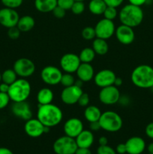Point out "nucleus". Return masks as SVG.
<instances>
[{
  "label": "nucleus",
  "instance_id": "nucleus-1",
  "mask_svg": "<svg viewBox=\"0 0 153 154\" xmlns=\"http://www.w3.org/2000/svg\"><path fill=\"white\" fill-rule=\"evenodd\" d=\"M62 110L53 104L39 105L37 112V118L44 126L52 128L59 124L62 120Z\"/></svg>",
  "mask_w": 153,
  "mask_h": 154
},
{
  "label": "nucleus",
  "instance_id": "nucleus-56",
  "mask_svg": "<svg viewBox=\"0 0 153 154\" xmlns=\"http://www.w3.org/2000/svg\"><path fill=\"white\" fill-rule=\"evenodd\" d=\"M148 154H153V153H148Z\"/></svg>",
  "mask_w": 153,
  "mask_h": 154
},
{
  "label": "nucleus",
  "instance_id": "nucleus-55",
  "mask_svg": "<svg viewBox=\"0 0 153 154\" xmlns=\"http://www.w3.org/2000/svg\"><path fill=\"white\" fill-rule=\"evenodd\" d=\"M152 118H153V112H152Z\"/></svg>",
  "mask_w": 153,
  "mask_h": 154
},
{
  "label": "nucleus",
  "instance_id": "nucleus-16",
  "mask_svg": "<svg viewBox=\"0 0 153 154\" xmlns=\"http://www.w3.org/2000/svg\"><path fill=\"white\" fill-rule=\"evenodd\" d=\"M45 126L38 118H31L26 120L24 126V130L31 138H38L44 134Z\"/></svg>",
  "mask_w": 153,
  "mask_h": 154
},
{
  "label": "nucleus",
  "instance_id": "nucleus-53",
  "mask_svg": "<svg viewBox=\"0 0 153 154\" xmlns=\"http://www.w3.org/2000/svg\"><path fill=\"white\" fill-rule=\"evenodd\" d=\"M74 1H80V2H83L84 0H74Z\"/></svg>",
  "mask_w": 153,
  "mask_h": 154
},
{
  "label": "nucleus",
  "instance_id": "nucleus-12",
  "mask_svg": "<svg viewBox=\"0 0 153 154\" xmlns=\"http://www.w3.org/2000/svg\"><path fill=\"white\" fill-rule=\"evenodd\" d=\"M20 19L19 14L15 9L3 8L0 9V24L9 29L16 26Z\"/></svg>",
  "mask_w": 153,
  "mask_h": 154
},
{
  "label": "nucleus",
  "instance_id": "nucleus-17",
  "mask_svg": "<svg viewBox=\"0 0 153 154\" xmlns=\"http://www.w3.org/2000/svg\"><path fill=\"white\" fill-rule=\"evenodd\" d=\"M63 129L65 135L75 138L83 130V123L79 118L72 117L64 123Z\"/></svg>",
  "mask_w": 153,
  "mask_h": 154
},
{
  "label": "nucleus",
  "instance_id": "nucleus-21",
  "mask_svg": "<svg viewBox=\"0 0 153 154\" xmlns=\"http://www.w3.org/2000/svg\"><path fill=\"white\" fill-rule=\"evenodd\" d=\"M78 147L90 148L94 143V135L91 130H82L75 138Z\"/></svg>",
  "mask_w": 153,
  "mask_h": 154
},
{
  "label": "nucleus",
  "instance_id": "nucleus-24",
  "mask_svg": "<svg viewBox=\"0 0 153 154\" xmlns=\"http://www.w3.org/2000/svg\"><path fill=\"white\" fill-rule=\"evenodd\" d=\"M101 111L95 105H88L84 111V117L89 123L98 121L101 115Z\"/></svg>",
  "mask_w": 153,
  "mask_h": 154
},
{
  "label": "nucleus",
  "instance_id": "nucleus-4",
  "mask_svg": "<svg viewBox=\"0 0 153 154\" xmlns=\"http://www.w3.org/2000/svg\"><path fill=\"white\" fill-rule=\"evenodd\" d=\"M31 90L29 82L26 78H21L10 84L8 94L13 102H24L29 97Z\"/></svg>",
  "mask_w": 153,
  "mask_h": 154
},
{
  "label": "nucleus",
  "instance_id": "nucleus-20",
  "mask_svg": "<svg viewBox=\"0 0 153 154\" xmlns=\"http://www.w3.org/2000/svg\"><path fill=\"white\" fill-rule=\"evenodd\" d=\"M78 79L82 82H88L94 78V71L92 66L90 63H81L76 70Z\"/></svg>",
  "mask_w": 153,
  "mask_h": 154
},
{
  "label": "nucleus",
  "instance_id": "nucleus-9",
  "mask_svg": "<svg viewBox=\"0 0 153 154\" xmlns=\"http://www.w3.org/2000/svg\"><path fill=\"white\" fill-rule=\"evenodd\" d=\"M120 92L117 87L112 85L101 88L99 92V100L106 105H115L120 99Z\"/></svg>",
  "mask_w": 153,
  "mask_h": 154
},
{
  "label": "nucleus",
  "instance_id": "nucleus-15",
  "mask_svg": "<svg viewBox=\"0 0 153 154\" xmlns=\"http://www.w3.org/2000/svg\"><path fill=\"white\" fill-rule=\"evenodd\" d=\"M116 76L115 73L110 69H103L98 72L94 76V83L100 88L109 87L114 84Z\"/></svg>",
  "mask_w": 153,
  "mask_h": 154
},
{
  "label": "nucleus",
  "instance_id": "nucleus-5",
  "mask_svg": "<svg viewBox=\"0 0 153 154\" xmlns=\"http://www.w3.org/2000/svg\"><path fill=\"white\" fill-rule=\"evenodd\" d=\"M100 129L108 132H116L122 127L123 121L118 114L112 111L102 113L98 120Z\"/></svg>",
  "mask_w": 153,
  "mask_h": 154
},
{
  "label": "nucleus",
  "instance_id": "nucleus-6",
  "mask_svg": "<svg viewBox=\"0 0 153 154\" xmlns=\"http://www.w3.org/2000/svg\"><path fill=\"white\" fill-rule=\"evenodd\" d=\"M77 148L75 138L68 135L57 138L52 145V149L56 154H75Z\"/></svg>",
  "mask_w": 153,
  "mask_h": 154
},
{
  "label": "nucleus",
  "instance_id": "nucleus-42",
  "mask_svg": "<svg viewBox=\"0 0 153 154\" xmlns=\"http://www.w3.org/2000/svg\"><path fill=\"white\" fill-rule=\"evenodd\" d=\"M145 132L147 137H148L151 139H153V122L149 123L146 126Z\"/></svg>",
  "mask_w": 153,
  "mask_h": 154
},
{
  "label": "nucleus",
  "instance_id": "nucleus-8",
  "mask_svg": "<svg viewBox=\"0 0 153 154\" xmlns=\"http://www.w3.org/2000/svg\"><path fill=\"white\" fill-rule=\"evenodd\" d=\"M96 38L107 40L115 34L116 26L112 20L103 18L94 26Z\"/></svg>",
  "mask_w": 153,
  "mask_h": 154
},
{
  "label": "nucleus",
  "instance_id": "nucleus-31",
  "mask_svg": "<svg viewBox=\"0 0 153 154\" xmlns=\"http://www.w3.org/2000/svg\"><path fill=\"white\" fill-rule=\"evenodd\" d=\"M60 84L64 87H70V86L74 85L75 84V79L71 74L65 72L64 74H62Z\"/></svg>",
  "mask_w": 153,
  "mask_h": 154
},
{
  "label": "nucleus",
  "instance_id": "nucleus-45",
  "mask_svg": "<svg viewBox=\"0 0 153 154\" xmlns=\"http://www.w3.org/2000/svg\"><path fill=\"white\" fill-rule=\"evenodd\" d=\"M128 2L130 4L141 7V6L143 5L144 4H146V3L147 0H128Z\"/></svg>",
  "mask_w": 153,
  "mask_h": 154
},
{
  "label": "nucleus",
  "instance_id": "nucleus-35",
  "mask_svg": "<svg viewBox=\"0 0 153 154\" xmlns=\"http://www.w3.org/2000/svg\"><path fill=\"white\" fill-rule=\"evenodd\" d=\"M97 154H117L116 150L108 144L104 146H100L97 149Z\"/></svg>",
  "mask_w": 153,
  "mask_h": 154
},
{
  "label": "nucleus",
  "instance_id": "nucleus-50",
  "mask_svg": "<svg viewBox=\"0 0 153 154\" xmlns=\"http://www.w3.org/2000/svg\"><path fill=\"white\" fill-rule=\"evenodd\" d=\"M122 84V80L121 78H116L115 81H114V86L116 87H120V86Z\"/></svg>",
  "mask_w": 153,
  "mask_h": 154
},
{
  "label": "nucleus",
  "instance_id": "nucleus-23",
  "mask_svg": "<svg viewBox=\"0 0 153 154\" xmlns=\"http://www.w3.org/2000/svg\"><path fill=\"white\" fill-rule=\"evenodd\" d=\"M53 92L47 87H44L40 89L37 94V101L39 105H47L52 103L53 100Z\"/></svg>",
  "mask_w": 153,
  "mask_h": 154
},
{
  "label": "nucleus",
  "instance_id": "nucleus-13",
  "mask_svg": "<svg viewBox=\"0 0 153 154\" xmlns=\"http://www.w3.org/2000/svg\"><path fill=\"white\" fill-rule=\"evenodd\" d=\"M81 62L79 56L73 53L65 54L60 60V66L62 69L67 73H74L76 72Z\"/></svg>",
  "mask_w": 153,
  "mask_h": 154
},
{
  "label": "nucleus",
  "instance_id": "nucleus-43",
  "mask_svg": "<svg viewBox=\"0 0 153 154\" xmlns=\"http://www.w3.org/2000/svg\"><path fill=\"white\" fill-rule=\"evenodd\" d=\"M116 152L118 154H124L127 153V150H126V146L125 144H118L116 147Z\"/></svg>",
  "mask_w": 153,
  "mask_h": 154
},
{
  "label": "nucleus",
  "instance_id": "nucleus-48",
  "mask_svg": "<svg viewBox=\"0 0 153 154\" xmlns=\"http://www.w3.org/2000/svg\"><path fill=\"white\" fill-rule=\"evenodd\" d=\"M108 143V139L105 136H101L98 138V144L100 146L106 145Z\"/></svg>",
  "mask_w": 153,
  "mask_h": 154
},
{
  "label": "nucleus",
  "instance_id": "nucleus-3",
  "mask_svg": "<svg viewBox=\"0 0 153 154\" xmlns=\"http://www.w3.org/2000/svg\"><path fill=\"white\" fill-rule=\"evenodd\" d=\"M134 85L139 88L148 89L153 87V68L148 65L136 66L130 75Z\"/></svg>",
  "mask_w": 153,
  "mask_h": 154
},
{
  "label": "nucleus",
  "instance_id": "nucleus-28",
  "mask_svg": "<svg viewBox=\"0 0 153 154\" xmlns=\"http://www.w3.org/2000/svg\"><path fill=\"white\" fill-rule=\"evenodd\" d=\"M95 53L92 48H86L80 51L79 58L82 63H90L94 60L95 57Z\"/></svg>",
  "mask_w": 153,
  "mask_h": 154
},
{
  "label": "nucleus",
  "instance_id": "nucleus-26",
  "mask_svg": "<svg viewBox=\"0 0 153 154\" xmlns=\"http://www.w3.org/2000/svg\"><path fill=\"white\" fill-rule=\"evenodd\" d=\"M92 48L94 50L96 54L103 56L107 54L108 50H109V45L106 42V40L95 38L94 39H93Z\"/></svg>",
  "mask_w": 153,
  "mask_h": 154
},
{
  "label": "nucleus",
  "instance_id": "nucleus-11",
  "mask_svg": "<svg viewBox=\"0 0 153 154\" xmlns=\"http://www.w3.org/2000/svg\"><path fill=\"white\" fill-rule=\"evenodd\" d=\"M83 93L82 87L74 84L70 87H64L61 93V99L63 103L71 105L77 103L79 98Z\"/></svg>",
  "mask_w": 153,
  "mask_h": 154
},
{
  "label": "nucleus",
  "instance_id": "nucleus-51",
  "mask_svg": "<svg viewBox=\"0 0 153 154\" xmlns=\"http://www.w3.org/2000/svg\"><path fill=\"white\" fill-rule=\"evenodd\" d=\"M147 150H148V153H153V142L150 143V144L147 146Z\"/></svg>",
  "mask_w": 153,
  "mask_h": 154
},
{
  "label": "nucleus",
  "instance_id": "nucleus-44",
  "mask_svg": "<svg viewBox=\"0 0 153 154\" xmlns=\"http://www.w3.org/2000/svg\"><path fill=\"white\" fill-rule=\"evenodd\" d=\"M100 126L98 121L92 122V123H90V130H91L92 132H97V131L100 130Z\"/></svg>",
  "mask_w": 153,
  "mask_h": 154
},
{
  "label": "nucleus",
  "instance_id": "nucleus-18",
  "mask_svg": "<svg viewBox=\"0 0 153 154\" xmlns=\"http://www.w3.org/2000/svg\"><path fill=\"white\" fill-rule=\"evenodd\" d=\"M12 113L14 115L24 120H28L32 118V112L29 104L26 101L20 102H14V105L11 108Z\"/></svg>",
  "mask_w": 153,
  "mask_h": 154
},
{
  "label": "nucleus",
  "instance_id": "nucleus-34",
  "mask_svg": "<svg viewBox=\"0 0 153 154\" xmlns=\"http://www.w3.org/2000/svg\"><path fill=\"white\" fill-rule=\"evenodd\" d=\"M1 2L4 7L16 9L22 5L23 0H1Z\"/></svg>",
  "mask_w": 153,
  "mask_h": 154
},
{
  "label": "nucleus",
  "instance_id": "nucleus-19",
  "mask_svg": "<svg viewBox=\"0 0 153 154\" xmlns=\"http://www.w3.org/2000/svg\"><path fill=\"white\" fill-rule=\"evenodd\" d=\"M128 154H141L146 149V142L141 137L133 136L125 143Z\"/></svg>",
  "mask_w": 153,
  "mask_h": 154
},
{
  "label": "nucleus",
  "instance_id": "nucleus-14",
  "mask_svg": "<svg viewBox=\"0 0 153 154\" xmlns=\"http://www.w3.org/2000/svg\"><path fill=\"white\" fill-rule=\"evenodd\" d=\"M115 35L117 40L124 45H128L133 43L135 38V33L133 28L123 24L116 28Z\"/></svg>",
  "mask_w": 153,
  "mask_h": 154
},
{
  "label": "nucleus",
  "instance_id": "nucleus-49",
  "mask_svg": "<svg viewBox=\"0 0 153 154\" xmlns=\"http://www.w3.org/2000/svg\"><path fill=\"white\" fill-rule=\"evenodd\" d=\"M0 154H14V153L7 147H0Z\"/></svg>",
  "mask_w": 153,
  "mask_h": 154
},
{
  "label": "nucleus",
  "instance_id": "nucleus-40",
  "mask_svg": "<svg viewBox=\"0 0 153 154\" xmlns=\"http://www.w3.org/2000/svg\"><path fill=\"white\" fill-rule=\"evenodd\" d=\"M52 14H53L54 17L58 19H62V18L64 17L65 16V14H66V11L64 9L62 8L61 7L57 5L55 8L52 10Z\"/></svg>",
  "mask_w": 153,
  "mask_h": 154
},
{
  "label": "nucleus",
  "instance_id": "nucleus-10",
  "mask_svg": "<svg viewBox=\"0 0 153 154\" xmlns=\"http://www.w3.org/2000/svg\"><path fill=\"white\" fill-rule=\"evenodd\" d=\"M62 73L58 68L52 66H48L44 68L40 72L41 80L46 84L55 86L60 84Z\"/></svg>",
  "mask_w": 153,
  "mask_h": 154
},
{
  "label": "nucleus",
  "instance_id": "nucleus-25",
  "mask_svg": "<svg viewBox=\"0 0 153 154\" xmlns=\"http://www.w3.org/2000/svg\"><path fill=\"white\" fill-rule=\"evenodd\" d=\"M35 21L32 17L29 15H25L22 17H20L19 20L17 23V28L20 30V32H28L32 29L33 27L34 26Z\"/></svg>",
  "mask_w": 153,
  "mask_h": 154
},
{
  "label": "nucleus",
  "instance_id": "nucleus-39",
  "mask_svg": "<svg viewBox=\"0 0 153 154\" xmlns=\"http://www.w3.org/2000/svg\"><path fill=\"white\" fill-rule=\"evenodd\" d=\"M89 100L90 99L88 95L86 93H82L80 97L79 98L77 103L81 107H87L88 105V103H89Z\"/></svg>",
  "mask_w": 153,
  "mask_h": 154
},
{
  "label": "nucleus",
  "instance_id": "nucleus-32",
  "mask_svg": "<svg viewBox=\"0 0 153 154\" xmlns=\"http://www.w3.org/2000/svg\"><path fill=\"white\" fill-rule=\"evenodd\" d=\"M104 18H106L107 20H113L118 16V11H117L116 8L111 7V6H106V9L103 13Z\"/></svg>",
  "mask_w": 153,
  "mask_h": 154
},
{
  "label": "nucleus",
  "instance_id": "nucleus-29",
  "mask_svg": "<svg viewBox=\"0 0 153 154\" xmlns=\"http://www.w3.org/2000/svg\"><path fill=\"white\" fill-rule=\"evenodd\" d=\"M17 79V75L14 69H6L2 74V81L10 85Z\"/></svg>",
  "mask_w": 153,
  "mask_h": 154
},
{
  "label": "nucleus",
  "instance_id": "nucleus-52",
  "mask_svg": "<svg viewBox=\"0 0 153 154\" xmlns=\"http://www.w3.org/2000/svg\"><path fill=\"white\" fill-rule=\"evenodd\" d=\"M1 81H2V74L0 73V83H1Z\"/></svg>",
  "mask_w": 153,
  "mask_h": 154
},
{
  "label": "nucleus",
  "instance_id": "nucleus-22",
  "mask_svg": "<svg viewBox=\"0 0 153 154\" xmlns=\"http://www.w3.org/2000/svg\"><path fill=\"white\" fill-rule=\"evenodd\" d=\"M57 6V0H34V7L41 13H49Z\"/></svg>",
  "mask_w": 153,
  "mask_h": 154
},
{
  "label": "nucleus",
  "instance_id": "nucleus-30",
  "mask_svg": "<svg viewBox=\"0 0 153 154\" xmlns=\"http://www.w3.org/2000/svg\"><path fill=\"white\" fill-rule=\"evenodd\" d=\"M81 35H82V37L86 41L93 40L96 38L95 30L94 27L92 26H86L82 29Z\"/></svg>",
  "mask_w": 153,
  "mask_h": 154
},
{
  "label": "nucleus",
  "instance_id": "nucleus-47",
  "mask_svg": "<svg viewBox=\"0 0 153 154\" xmlns=\"http://www.w3.org/2000/svg\"><path fill=\"white\" fill-rule=\"evenodd\" d=\"M9 87H10V85H9V84H5V83L4 82L0 83V92H2V93H8Z\"/></svg>",
  "mask_w": 153,
  "mask_h": 154
},
{
  "label": "nucleus",
  "instance_id": "nucleus-2",
  "mask_svg": "<svg viewBox=\"0 0 153 154\" xmlns=\"http://www.w3.org/2000/svg\"><path fill=\"white\" fill-rule=\"evenodd\" d=\"M144 14L140 6L128 4L120 10L118 13L120 22L123 25L131 28L138 26L143 20Z\"/></svg>",
  "mask_w": 153,
  "mask_h": 154
},
{
  "label": "nucleus",
  "instance_id": "nucleus-38",
  "mask_svg": "<svg viewBox=\"0 0 153 154\" xmlns=\"http://www.w3.org/2000/svg\"><path fill=\"white\" fill-rule=\"evenodd\" d=\"M20 30L16 26L10 27V28L8 29V35L10 38L14 40V39H17L20 37Z\"/></svg>",
  "mask_w": 153,
  "mask_h": 154
},
{
  "label": "nucleus",
  "instance_id": "nucleus-46",
  "mask_svg": "<svg viewBox=\"0 0 153 154\" xmlns=\"http://www.w3.org/2000/svg\"><path fill=\"white\" fill-rule=\"evenodd\" d=\"M75 154H92L89 148H84V147H78Z\"/></svg>",
  "mask_w": 153,
  "mask_h": 154
},
{
  "label": "nucleus",
  "instance_id": "nucleus-27",
  "mask_svg": "<svg viewBox=\"0 0 153 154\" xmlns=\"http://www.w3.org/2000/svg\"><path fill=\"white\" fill-rule=\"evenodd\" d=\"M106 3L104 0H91L88 3V10L92 14H103L106 8Z\"/></svg>",
  "mask_w": 153,
  "mask_h": 154
},
{
  "label": "nucleus",
  "instance_id": "nucleus-37",
  "mask_svg": "<svg viewBox=\"0 0 153 154\" xmlns=\"http://www.w3.org/2000/svg\"><path fill=\"white\" fill-rule=\"evenodd\" d=\"M74 2V0H57V5L65 11L70 10Z\"/></svg>",
  "mask_w": 153,
  "mask_h": 154
},
{
  "label": "nucleus",
  "instance_id": "nucleus-7",
  "mask_svg": "<svg viewBox=\"0 0 153 154\" xmlns=\"http://www.w3.org/2000/svg\"><path fill=\"white\" fill-rule=\"evenodd\" d=\"M13 69L17 76L26 78L32 76L35 71V65L28 58H20L14 64Z\"/></svg>",
  "mask_w": 153,
  "mask_h": 154
},
{
  "label": "nucleus",
  "instance_id": "nucleus-36",
  "mask_svg": "<svg viewBox=\"0 0 153 154\" xmlns=\"http://www.w3.org/2000/svg\"><path fill=\"white\" fill-rule=\"evenodd\" d=\"M10 101V99L8 93L0 92V110L4 109V108H6Z\"/></svg>",
  "mask_w": 153,
  "mask_h": 154
},
{
  "label": "nucleus",
  "instance_id": "nucleus-41",
  "mask_svg": "<svg viewBox=\"0 0 153 154\" xmlns=\"http://www.w3.org/2000/svg\"><path fill=\"white\" fill-rule=\"evenodd\" d=\"M104 1L107 6L117 8L122 4L124 0H104Z\"/></svg>",
  "mask_w": 153,
  "mask_h": 154
},
{
  "label": "nucleus",
  "instance_id": "nucleus-33",
  "mask_svg": "<svg viewBox=\"0 0 153 154\" xmlns=\"http://www.w3.org/2000/svg\"><path fill=\"white\" fill-rule=\"evenodd\" d=\"M85 8L86 6L83 2L74 1L70 10L73 12V14H74L76 15H79L83 13L84 11H85Z\"/></svg>",
  "mask_w": 153,
  "mask_h": 154
},
{
  "label": "nucleus",
  "instance_id": "nucleus-54",
  "mask_svg": "<svg viewBox=\"0 0 153 154\" xmlns=\"http://www.w3.org/2000/svg\"><path fill=\"white\" fill-rule=\"evenodd\" d=\"M152 91H153V87H152Z\"/></svg>",
  "mask_w": 153,
  "mask_h": 154
}]
</instances>
